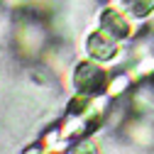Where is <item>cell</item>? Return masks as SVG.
<instances>
[{
  "label": "cell",
  "instance_id": "obj_1",
  "mask_svg": "<svg viewBox=\"0 0 154 154\" xmlns=\"http://www.w3.org/2000/svg\"><path fill=\"white\" fill-rule=\"evenodd\" d=\"M105 83V71L93 64V61H83L76 66L73 71V86L79 88L81 93H98Z\"/></svg>",
  "mask_w": 154,
  "mask_h": 154
},
{
  "label": "cell",
  "instance_id": "obj_2",
  "mask_svg": "<svg viewBox=\"0 0 154 154\" xmlns=\"http://www.w3.org/2000/svg\"><path fill=\"white\" fill-rule=\"evenodd\" d=\"M86 49H88V54L93 56L95 61H110L115 56V51H118V44H115V37L112 34H108L105 29H100V32H93L88 37Z\"/></svg>",
  "mask_w": 154,
  "mask_h": 154
},
{
  "label": "cell",
  "instance_id": "obj_3",
  "mask_svg": "<svg viewBox=\"0 0 154 154\" xmlns=\"http://www.w3.org/2000/svg\"><path fill=\"white\" fill-rule=\"evenodd\" d=\"M100 29H105L108 34H112L115 39H125L127 32H130V25L125 22V17H120V12L115 10H103L100 15Z\"/></svg>",
  "mask_w": 154,
  "mask_h": 154
},
{
  "label": "cell",
  "instance_id": "obj_4",
  "mask_svg": "<svg viewBox=\"0 0 154 154\" xmlns=\"http://www.w3.org/2000/svg\"><path fill=\"white\" fill-rule=\"evenodd\" d=\"M120 3H122V8L127 10V15L137 17V20L152 15V10H154V0H120Z\"/></svg>",
  "mask_w": 154,
  "mask_h": 154
},
{
  "label": "cell",
  "instance_id": "obj_5",
  "mask_svg": "<svg viewBox=\"0 0 154 154\" xmlns=\"http://www.w3.org/2000/svg\"><path fill=\"white\" fill-rule=\"evenodd\" d=\"M73 154H98V149H95L93 142H81L79 147L73 149Z\"/></svg>",
  "mask_w": 154,
  "mask_h": 154
},
{
  "label": "cell",
  "instance_id": "obj_6",
  "mask_svg": "<svg viewBox=\"0 0 154 154\" xmlns=\"http://www.w3.org/2000/svg\"><path fill=\"white\" fill-rule=\"evenodd\" d=\"M27 154H44V152H39V149H29Z\"/></svg>",
  "mask_w": 154,
  "mask_h": 154
}]
</instances>
